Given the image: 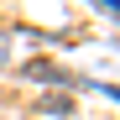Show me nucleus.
<instances>
[{
	"mask_svg": "<svg viewBox=\"0 0 120 120\" xmlns=\"http://www.w3.org/2000/svg\"><path fill=\"white\" fill-rule=\"evenodd\" d=\"M31 78H63V68H52V63H26Z\"/></svg>",
	"mask_w": 120,
	"mask_h": 120,
	"instance_id": "nucleus-1",
	"label": "nucleus"
},
{
	"mask_svg": "<svg viewBox=\"0 0 120 120\" xmlns=\"http://www.w3.org/2000/svg\"><path fill=\"white\" fill-rule=\"evenodd\" d=\"M99 5H110V11H120V0H99Z\"/></svg>",
	"mask_w": 120,
	"mask_h": 120,
	"instance_id": "nucleus-2",
	"label": "nucleus"
}]
</instances>
